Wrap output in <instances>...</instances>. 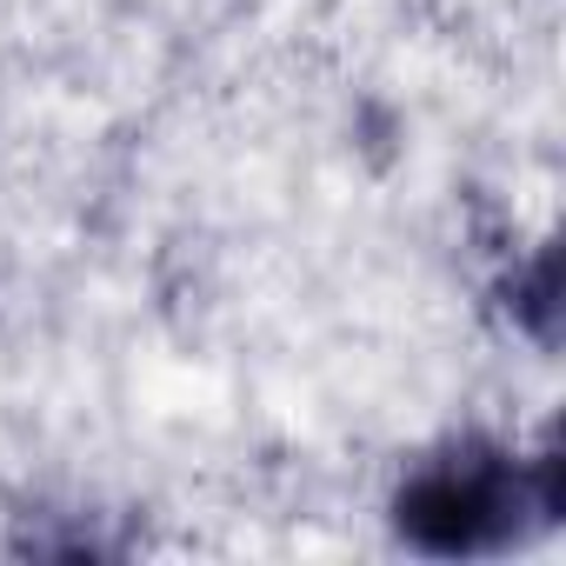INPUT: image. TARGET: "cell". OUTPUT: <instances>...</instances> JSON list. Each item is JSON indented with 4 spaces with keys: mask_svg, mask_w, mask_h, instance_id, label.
<instances>
[{
    "mask_svg": "<svg viewBox=\"0 0 566 566\" xmlns=\"http://www.w3.org/2000/svg\"><path fill=\"white\" fill-rule=\"evenodd\" d=\"M559 513H566L559 447H539L533 460H520L493 440H460L420 460L394 493V533L433 559L506 553L559 526Z\"/></svg>",
    "mask_w": 566,
    "mask_h": 566,
    "instance_id": "cell-1",
    "label": "cell"
},
{
    "mask_svg": "<svg viewBox=\"0 0 566 566\" xmlns=\"http://www.w3.org/2000/svg\"><path fill=\"white\" fill-rule=\"evenodd\" d=\"M506 307H513V327L533 334V347H546V354L559 347V253L553 247H539L533 260L513 266Z\"/></svg>",
    "mask_w": 566,
    "mask_h": 566,
    "instance_id": "cell-2",
    "label": "cell"
}]
</instances>
